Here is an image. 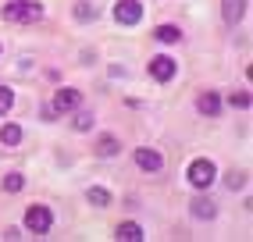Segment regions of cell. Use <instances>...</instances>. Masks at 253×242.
I'll return each mask as SVG.
<instances>
[{
    "label": "cell",
    "mask_w": 253,
    "mask_h": 242,
    "mask_svg": "<svg viewBox=\"0 0 253 242\" xmlns=\"http://www.w3.org/2000/svg\"><path fill=\"white\" fill-rule=\"evenodd\" d=\"M43 4L40 0H11V4L4 7V22H18V25H32L43 18Z\"/></svg>",
    "instance_id": "1"
},
{
    "label": "cell",
    "mask_w": 253,
    "mask_h": 242,
    "mask_svg": "<svg viewBox=\"0 0 253 242\" xmlns=\"http://www.w3.org/2000/svg\"><path fill=\"white\" fill-rule=\"evenodd\" d=\"M75 18H79V22H93V18H96L93 4H86V0H82V4H75Z\"/></svg>",
    "instance_id": "18"
},
{
    "label": "cell",
    "mask_w": 253,
    "mask_h": 242,
    "mask_svg": "<svg viewBox=\"0 0 253 242\" xmlns=\"http://www.w3.org/2000/svg\"><path fill=\"white\" fill-rule=\"evenodd\" d=\"M136 164H139V171H146V175H157V171L164 167V157L154 146H139L136 150Z\"/></svg>",
    "instance_id": "6"
},
{
    "label": "cell",
    "mask_w": 253,
    "mask_h": 242,
    "mask_svg": "<svg viewBox=\"0 0 253 242\" xmlns=\"http://www.w3.org/2000/svg\"><path fill=\"white\" fill-rule=\"evenodd\" d=\"M225 11V25H239L243 22V14H246V0H225V4H221Z\"/></svg>",
    "instance_id": "10"
},
{
    "label": "cell",
    "mask_w": 253,
    "mask_h": 242,
    "mask_svg": "<svg viewBox=\"0 0 253 242\" xmlns=\"http://www.w3.org/2000/svg\"><path fill=\"white\" fill-rule=\"evenodd\" d=\"M118 150H122V143H118L114 135H100V143H96V153H100V157H114Z\"/></svg>",
    "instance_id": "14"
},
{
    "label": "cell",
    "mask_w": 253,
    "mask_h": 242,
    "mask_svg": "<svg viewBox=\"0 0 253 242\" xmlns=\"http://www.w3.org/2000/svg\"><path fill=\"white\" fill-rule=\"evenodd\" d=\"M40 118H43V121H54V118H61V114H57V111H54V107H50V103H46V107L40 111Z\"/></svg>",
    "instance_id": "22"
},
{
    "label": "cell",
    "mask_w": 253,
    "mask_h": 242,
    "mask_svg": "<svg viewBox=\"0 0 253 242\" xmlns=\"http://www.w3.org/2000/svg\"><path fill=\"white\" fill-rule=\"evenodd\" d=\"M175 72H178V64H175L171 57H164V54L150 61V79H157V82H171Z\"/></svg>",
    "instance_id": "7"
},
{
    "label": "cell",
    "mask_w": 253,
    "mask_h": 242,
    "mask_svg": "<svg viewBox=\"0 0 253 242\" xmlns=\"http://www.w3.org/2000/svg\"><path fill=\"white\" fill-rule=\"evenodd\" d=\"M82 103V93L79 89H72V85H64V89H57L54 93V100H50V107H54L57 114H68V111H75Z\"/></svg>",
    "instance_id": "5"
},
{
    "label": "cell",
    "mask_w": 253,
    "mask_h": 242,
    "mask_svg": "<svg viewBox=\"0 0 253 242\" xmlns=\"http://www.w3.org/2000/svg\"><path fill=\"white\" fill-rule=\"evenodd\" d=\"M86 200H89L93 206H100V210H104V206H111V193H107V189H100V185H93V189H89Z\"/></svg>",
    "instance_id": "15"
},
{
    "label": "cell",
    "mask_w": 253,
    "mask_h": 242,
    "mask_svg": "<svg viewBox=\"0 0 253 242\" xmlns=\"http://www.w3.org/2000/svg\"><path fill=\"white\" fill-rule=\"evenodd\" d=\"M50 224H54V214H50V206L36 203V206H29V210H25V228H29L32 235H46V232H50Z\"/></svg>",
    "instance_id": "3"
},
{
    "label": "cell",
    "mask_w": 253,
    "mask_h": 242,
    "mask_svg": "<svg viewBox=\"0 0 253 242\" xmlns=\"http://www.w3.org/2000/svg\"><path fill=\"white\" fill-rule=\"evenodd\" d=\"M143 18V4L139 0H118L114 4V22L118 25H139Z\"/></svg>",
    "instance_id": "4"
},
{
    "label": "cell",
    "mask_w": 253,
    "mask_h": 242,
    "mask_svg": "<svg viewBox=\"0 0 253 242\" xmlns=\"http://www.w3.org/2000/svg\"><path fill=\"white\" fill-rule=\"evenodd\" d=\"M185 178H189V185H196V189H211V185L217 182V167H214V161H207V157H196V161L189 164V171H185Z\"/></svg>",
    "instance_id": "2"
},
{
    "label": "cell",
    "mask_w": 253,
    "mask_h": 242,
    "mask_svg": "<svg viewBox=\"0 0 253 242\" xmlns=\"http://www.w3.org/2000/svg\"><path fill=\"white\" fill-rule=\"evenodd\" d=\"M72 128H75V132H89V128H93V114H89V111H79L75 121H72Z\"/></svg>",
    "instance_id": "16"
},
{
    "label": "cell",
    "mask_w": 253,
    "mask_h": 242,
    "mask_svg": "<svg viewBox=\"0 0 253 242\" xmlns=\"http://www.w3.org/2000/svg\"><path fill=\"white\" fill-rule=\"evenodd\" d=\"M246 185V175H243V171H232V175H228V189H243Z\"/></svg>",
    "instance_id": "21"
},
{
    "label": "cell",
    "mask_w": 253,
    "mask_h": 242,
    "mask_svg": "<svg viewBox=\"0 0 253 242\" xmlns=\"http://www.w3.org/2000/svg\"><path fill=\"white\" fill-rule=\"evenodd\" d=\"M114 239H122V242H143L146 235H143V228L136 221H122V224H118V232H114Z\"/></svg>",
    "instance_id": "11"
},
{
    "label": "cell",
    "mask_w": 253,
    "mask_h": 242,
    "mask_svg": "<svg viewBox=\"0 0 253 242\" xmlns=\"http://www.w3.org/2000/svg\"><path fill=\"white\" fill-rule=\"evenodd\" d=\"M189 214H193L196 221H214V217H217V206H214V200H207V196H196V200L189 203Z\"/></svg>",
    "instance_id": "8"
},
{
    "label": "cell",
    "mask_w": 253,
    "mask_h": 242,
    "mask_svg": "<svg viewBox=\"0 0 253 242\" xmlns=\"http://www.w3.org/2000/svg\"><path fill=\"white\" fill-rule=\"evenodd\" d=\"M196 111L204 114V118H217V111H221V96H217V93H200Z\"/></svg>",
    "instance_id": "9"
},
{
    "label": "cell",
    "mask_w": 253,
    "mask_h": 242,
    "mask_svg": "<svg viewBox=\"0 0 253 242\" xmlns=\"http://www.w3.org/2000/svg\"><path fill=\"white\" fill-rule=\"evenodd\" d=\"M228 103H232L235 111H246V107H250V93H232V96H228Z\"/></svg>",
    "instance_id": "20"
},
{
    "label": "cell",
    "mask_w": 253,
    "mask_h": 242,
    "mask_svg": "<svg viewBox=\"0 0 253 242\" xmlns=\"http://www.w3.org/2000/svg\"><path fill=\"white\" fill-rule=\"evenodd\" d=\"M14 107V93H11V85H0V114H7Z\"/></svg>",
    "instance_id": "17"
},
{
    "label": "cell",
    "mask_w": 253,
    "mask_h": 242,
    "mask_svg": "<svg viewBox=\"0 0 253 242\" xmlns=\"http://www.w3.org/2000/svg\"><path fill=\"white\" fill-rule=\"evenodd\" d=\"M22 185H25L22 175H7V178H4V193H22Z\"/></svg>",
    "instance_id": "19"
},
{
    "label": "cell",
    "mask_w": 253,
    "mask_h": 242,
    "mask_svg": "<svg viewBox=\"0 0 253 242\" xmlns=\"http://www.w3.org/2000/svg\"><path fill=\"white\" fill-rule=\"evenodd\" d=\"M154 40H161V43H178V40H182V29H175V25H157V29H154Z\"/></svg>",
    "instance_id": "12"
},
{
    "label": "cell",
    "mask_w": 253,
    "mask_h": 242,
    "mask_svg": "<svg viewBox=\"0 0 253 242\" xmlns=\"http://www.w3.org/2000/svg\"><path fill=\"white\" fill-rule=\"evenodd\" d=\"M0 143H4V146H18V143H22V128L14 125V121H11V125H4V128H0Z\"/></svg>",
    "instance_id": "13"
}]
</instances>
